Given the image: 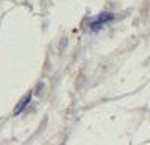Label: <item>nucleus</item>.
Segmentation results:
<instances>
[{
  "instance_id": "obj_1",
  "label": "nucleus",
  "mask_w": 150,
  "mask_h": 145,
  "mask_svg": "<svg viewBox=\"0 0 150 145\" xmlns=\"http://www.w3.org/2000/svg\"><path fill=\"white\" fill-rule=\"evenodd\" d=\"M113 19H115V16H113L112 13H101V15H98L96 18H93L90 21V29L93 32H98V30H101L105 24L112 23Z\"/></svg>"
},
{
  "instance_id": "obj_2",
  "label": "nucleus",
  "mask_w": 150,
  "mask_h": 145,
  "mask_svg": "<svg viewBox=\"0 0 150 145\" xmlns=\"http://www.w3.org/2000/svg\"><path fill=\"white\" fill-rule=\"evenodd\" d=\"M30 99H32V96H30V94H27V96H26V99H23V101H21L19 104L16 105V110H15V115H18V113H21V112L24 110V108L27 107V104H29V102H30Z\"/></svg>"
}]
</instances>
